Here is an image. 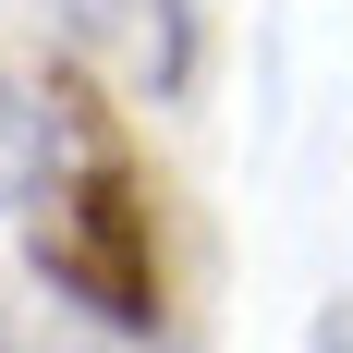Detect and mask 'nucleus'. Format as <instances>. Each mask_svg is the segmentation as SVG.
I'll return each instance as SVG.
<instances>
[{
	"instance_id": "1",
	"label": "nucleus",
	"mask_w": 353,
	"mask_h": 353,
	"mask_svg": "<svg viewBox=\"0 0 353 353\" xmlns=\"http://www.w3.org/2000/svg\"><path fill=\"white\" fill-rule=\"evenodd\" d=\"M49 110H61V183L25 219V256H37L61 317L134 341V329H159V195H146V159L122 146V122L73 73L49 85Z\"/></svg>"
},
{
	"instance_id": "2",
	"label": "nucleus",
	"mask_w": 353,
	"mask_h": 353,
	"mask_svg": "<svg viewBox=\"0 0 353 353\" xmlns=\"http://www.w3.org/2000/svg\"><path fill=\"white\" fill-rule=\"evenodd\" d=\"M85 49H134L146 85H183L195 73V25H183V0H49Z\"/></svg>"
},
{
	"instance_id": "3",
	"label": "nucleus",
	"mask_w": 353,
	"mask_h": 353,
	"mask_svg": "<svg viewBox=\"0 0 353 353\" xmlns=\"http://www.w3.org/2000/svg\"><path fill=\"white\" fill-rule=\"evenodd\" d=\"M49 183H61V110L37 98V85H12L0 73V208H49Z\"/></svg>"
},
{
	"instance_id": "4",
	"label": "nucleus",
	"mask_w": 353,
	"mask_h": 353,
	"mask_svg": "<svg viewBox=\"0 0 353 353\" xmlns=\"http://www.w3.org/2000/svg\"><path fill=\"white\" fill-rule=\"evenodd\" d=\"M0 353H122V341L61 317V305H0Z\"/></svg>"
},
{
	"instance_id": "5",
	"label": "nucleus",
	"mask_w": 353,
	"mask_h": 353,
	"mask_svg": "<svg viewBox=\"0 0 353 353\" xmlns=\"http://www.w3.org/2000/svg\"><path fill=\"white\" fill-rule=\"evenodd\" d=\"M305 353H353V317H341V305H329V317L305 329Z\"/></svg>"
}]
</instances>
